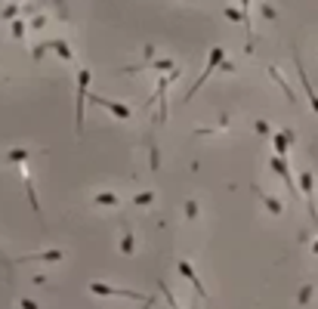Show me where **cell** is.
Segmentation results:
<instances>
[{
    "label": "cell",
    "mask_w": 318,
    "mask_h": 309,
    "mask_svg": "<svg viewBox=\"0 0 318 309\" xmlns=\"http://www.w3.org/2000/svg\"><path fill=\"white\" fill-rule=\"evenodd\" d=\"M260 13L269 19V22H278V10L272 7V4H266V0H263V4H260Z\"/></svg>",
    "instance_id": "cell-23"
},
{
    "label": "cell",
    "mask_w": 318,
    "mask_h": 309,
    "mask_svg": "<svg viewBox=\"0 0 318 309\" xmlns=\"http://www.w3.org/2000/svg\"><path fill=\"white\" fill-rule=\"evenodd\" d=\"M222 13H226V19H229V22H235V25H244V13H241V7H226Z\"/></svg>",
    "instance_id": "cell-21"
},
{
    "label": "cell",
    "mask_w": 318,
    "mask_h": 309,
    "mask_svg": "<svg viewBox=\"0 0 318 309\" xmlns=\"http://www.w3.org/2000/svg\"><path fill=\"white\" fill-rule=\"evenodd\" d=\"M157 288H161V294H164V297H167V303H170V306H179V303H176V297H173V294H170V288H167V285H164V282H161V285H157Z\"/></svg>",
    "instance_id": "cell-25"
},
{
    "label": "cell",
    "mask_w": 318,
    "mask_h": 309,
    "mask_svg": "<svg viewBox=\"0 0 318 309\" xmlns=\"http://www.w3.org/2000/svg\"><path fill=\"white\" fill-rule=\"evenodd\" d=\"M266 71H269V77H272V81H275L278 87H281V93H284V99H288V102H297V96H294V90H291V87L284 84V77H281V71H278L275 65H269Z\"/></svg>",
    "instance_id": "cell-13"
},
{
    "label": "cell",
    "mask_w": 318,
    "mask_h": 309,
    "mask_svg": "<svg viewBox=\"0 0 318 309\" xmlns=\"http://www.w3.org/2000/svg\"><path fill=\"white\" fill-rule=\"evenodd\" d=\"M253 192H257V195H260V201H263V207L272 213V217H281L284 213V201L281 198H278V195H269V192H263L260 186H253Z\"/></svg>",
    "instance_id": "cell-8"
},
{
    "label": "cell",
    "mask_w": 318,
    "mask_h": 309,
    "mask_svg": "<svg viewBox=\"0 0 318 309\" xmlns=\"http://www.w3.org/2000/svg\"><path fill=\"white\" fill-rule=\"evenodd\" d=\"M19 13H22V7L16 4V0H10V4L4 7V22H16V19H19Z\"/></svg>",
    "instance_id": "cell-20"
},
{
    "label": "cell",
    "mask_w": 318,
    "mask_h": 309,
    "mask_svg": "<svg viewBox=\"0 0 318 309\" xmlns=\"http://www.w3.org/2000/svg\"><path fill=\"white\" fill-rule=\"evenodd\" d=\"M269 167H272V173H278V176H281V182L288 186V195L294 198V195H297V186H294V176H291L288 158H284V154H275V158L269 161Z\"/></svg>",
    "instance_id": "cell-5"
},
{
    "label": "cell",
    "mask_w": 318,
    "mask_h": 309,
    "mask_svg": "<svg viewBox=\"0 0 318 309\" xmlns=\"http://www.w3.org/2000/svg\"><path fill=\"white\" fill-rule=\"evenodd\" d=\"M65 254L59 248H50V251H37V254H28V257H19V263H59Z\"/></svg>",
    "instance_id": "cell-9"
},
{
    "label": "cell",
    "mask_w": 318,
    "mask_h": 309,
    "mask_svg": "<svg viewBox=\"0 0 318 309\" xmlns=\"http://www.w3.org/2000/svg\"><path fill=\"white\" fill-rule=\"evenodd\" d=\"M117 248H121V254H124V257H133V254H136V238H133L130 226H124V229H121V241H117Z\"/></svg>",
    "instance_id": "cell-12"
},
{
    "label": "cell",
    "mask_w": 318,
    "mask_h": 309,
    "mask_svg": "<svg viewBox=\"0 0 318 309\" xmlns=\"http://www.w3.org/2000/svg\"><path fill=\"white\" fill-rule=\"evenodd\" d=\"M99 108H105L108 114H114L117 121H133V105H127V102H117V99H105V96H90Z\"/></svg>",
    "instance_id": "cell-4"
},
{
    "label": "cell",
    "mask_w": 318,
    "mask_h": 309,
    "mask_svg": "<svg viewBox=\"0 0 318 309\" xmlns=\"http://www.w3.org/2000/svg\"><path fill=\"white\" fill-rule=\"evenodd\" d=\"M219 71H222V74H229V71H235V62H222V65H219Z\"/></svg>",
    "instance_id": "cell-28"
},
{
    "label": "cell",
    "mask_w": 318,
    "mask_h": 309,
    "mask_svg": "<svg viewBox=\"0 0 318 309\" xmlns=\"http://www.w3.org/2000/svg\"><path fill=\"white\" fill-rule=\"evenodd\" d=\"M47 44V50H53L59 59H65V62H74V53H71V47H68V41L65 37H53V41H44Z\"/></svg>",
    "instance_id": "cell-10"
},
{
    "label": "cell",
    "mask_w": 318,
    "mask_h": 309,
    "mask_svg": "<svg viewBox=\"0 0 318 309\" xmlns=\"http://www.w3.org/2000/svg\"><path fill=\"white\" fill-rule=\"evenodd\" d=\"M253 130H257V133H269L272 127H269V121H257V124H253Z\"/></svg>",
    "instance_id": "cell-27"
},
{
    "label": "cell",
    "mask_w": 318,
    "mask_h": 309,
    "mask_svg": "<svg viewBox=\"0 0 318 309\" xmlns=\"http://www.w3.org/2000/svg\"><path fill=\"white\" fill-rule=\"evenodd\" d=\"M142 56H145V62H151V59H154V47L145 44V47H142Z\"/></svg>",
    "instance_id": "cell-26"
},
{
    "label": "cell",
    "mask_w": 318,
    "mask_h": 309,
    "mask_svg": "<svg viewBox=\"0 0 318 309\" xmlns=\"http://www.w3.org/2000/svg\"><path fill=\"white\" fill-rule=\"evenodd\" d=\"M176 272H179V275H182V279H185V282H188L192 288H195V294H198V297H201V300L207 297V291H204V285H201V279H198V272H195V266H192L188 260H179V266H176Z\"/></svg>",
    "instance_id": "cell-6"
},
{
    "label": "cell",
    "mask_w": 318,
    "mask_h": 309,
    "mask_svg": "<svg viewBox=\"0 0 318 309\" xmlns=\"http://www.w3.org/2000/svg\"><path fill=\"white\" fill-rule=\"evenodd\" d=\"M154 201H157V192H151V189L133 195V204H136V207H148V204H154Z\"/></svg>",
    "instance_id": "cell-18"
},
{
    "label": "cell",
    "mask_w": 318,
    "mask_h": 309,
    "mask_svg": "<svg viewBox=\"0 0 318 309\" xmlns=\"http://www.w3.org/2000/svg\"><path fill=\"white\" fill-rule=\"evenodd\" d=\"M99 207H117V204H121V198H117L114 195V192H96V198H93Z\"/></svg>",
    "instance_id": "cell-17"
},
{
    "label": "cell",
    "mask_w": 318,
    "mask_h": 309,
    "mask_svg": "<svg viewBox=\"0 0 318 309\" xmlns=\"http://www.w3.org/2000/svg\"><path fill=\"white\" fill-rule=\"evenodd\" d=\"M188 4H192V0H188Z\"/></svg>",
    "instance_id": "cell-31"
},
{
    "label": "cell",
    "mask_w": 318,
    "mask_h": 309,
    "mask_svg": "<svg viewBox=\"0 0 318 309\" xmlns=\"http://www.w3.org/2000/svg\"><path fill=\"white\" fill-rule=\"evenodd\" d=\"M315 56H318V50H315Z\"/></svg>",
    "instance_id": "cell-30"
},
{
    "label": "cell",
    "mask_w": 318,
    "mask_h": 309,
    "mask_svg": "<svg viewBox=\"0 0 318 309\" xmlns=\"http://www.w3.org/2000/svg\"><path fill=\"white\" fill-rule=\"evenodd\" d=\"M226 62V50L222 47H210V56H207V65H204V71H201V77L185 90V96H182V102H192L195 99V93L201 90L204 84H207V77H213V71H219V65Z\"/></svg>",
    "instance_id": "cell-1"
},
{
    "label": "cell",
    "mask_w": 318,
    "mask_h": 309,
    "mask_svg": "<svg viewBox=\"0 0 318 309\" xmlns=\"http://www.w3.org/2000/svg\"><path fill=\"white\" fill-rule=\"evenodd\" d=\"M25 31H31V28H28V22H22V19L10 22V34H13V41H22V37H25Z\"/></svg>",
    "instance_id": "cell-19"
},
{
    "label": "cell",
    "mask_w": 318,
    "mask_h": 309,
    "mask_svg": "<svg viewBox=\"0 0 318 309\" xmlns=\"http://www.w3.org/2000/svg\"><path fill=\"white\" fill-rule=\"evenodd\" d=\"M272 148H275V154H284V158H288V151H291V139H288L284 130H278V133L272 136Z\"/></svg>",
    "instance_id": "cell-14"
},
{
    "label": "cell",
    "mask_w": 318,
    "mask_h": 309,
    "mask_svg": "<svg viewBox=\"0 0 318 309\" xmlns=\"http://www.w3.org/2000/svg\"><path fill=\"white\" fill-rule=\"evenodd\" d=\"M90 294L93 297H124V300H133V303L154 306V297H145L139 291H127V288H114V285H105V282H90Z\"/></svg>",
    "instance_id": "cell-2"
},
{
    "label": "cell",
    "mask_w": 318,
    "mask_h": 309,
    "mask_svg": "<svg viewBox=\"0 0 318 309\" xmlns=\"http://www.w3.org/2000/svg\"><path fill=\"white\" fill-rule=\"evenodd\" d=\"M309 300H312V285H303V288H300V294H297V303H300V306H306Z\"/></svg>",
    "instance_id": "cell-24"
},
{
    "label": "cell",
    "mask_w": 318,
    "mask_h": 309,
    "mask_svg": "<svg viewBox=\"0 0 318 309\" xmlns=\"http://www.w3.org/2000/svg\"><path fill=\"white\" fill-rule=\"evenodd\" d=\"M312 254H315V257H318V238H315V244H312Z\"/></svg>",
    "instance_id": "cell-29"
},
{
    "label": "cell",
    "mask_w": 318,
    "mask_h": 309,
    "mask_svg": "<svg viewBox=\"0 0 318 309\" xmlns=\"http://www.w3.org/2000/svg\"><path fill=\"white\" fill-rule=\"evenodd\" d=\"M19 173H22V179H25V195H28V204H31V210H34V213H41V201H37V192H34L31 170H28V167H22Z\"/></svg>",
    "instance_id": "cell-11"
},
{
    "label": "cell",
    "mask_w": 318,
    "mask_h": 309,
    "mask_svg": "<svg viewBox=\"0 0 318 309\" xmlns=\"http://www.w3.org/2000/svg\"><path fill=\"white\" fill-rule=\"evenodd\" d=\"M182 217H185V223H198V217H201V207H198L195 198H185V201H182Z\"/></svg>",
    "instance_id": "cell-15"
},
{
    "label": "cell",
    "mask_w": 318,
    "mask_h": 309,
    "mask_svg": "<svg viewBox=\"0 0 318 309\" xmlns=\"http://www.w3.org/2000/svg\"><path fill=\"white\" fill-rule=\"evenodd\" d=\"M294 65H297V74H300V84H303V90H306V99H309L312 111L318 114V93L312 90V81H309V74H306V68H303V62H300V56H294Z\"/></svg>",
    "instance_id": "cell-7"
},
{
    "label": "cell",
    "mask_w": 318,
    "mask_h": 309,
    "mask_svg": "<svg viewBox=\"0 0 318 309\" xmlns=\"http://www.w3.org/2000/svg\"><path fill=\"white\" fill-rule=\"evenodd\" d=\"M90 77H93L90 68L77 71V93H74V121H77V130H84V102L90 99Z\"/></svg>",
    "instance_id": "cell-3"
},
{
    "label": "cell",
    "mask_w": 318,
    "mask_h": 309,
    "mask_svg": "<svg viewBox=\"0 0 318 309\" xmlns=\"http://www.w3.org/2000/svg\"><path fill=\"white\" fill-rule=\"evenodd\" d=\"M47 25H50V19H47V16H44V13H41V16H34V19H31V22H28V28H31V31H44V28H47Z\"/></svg>",
    "instance_id": "cell-22"
},
{
    "label": "cell",
    "mask_w": 318,
    "mask_h": 309,
    "mask_svg": "<svg viewBox=\"0 0 318 309\" xmlns=\"http://www.w3.org/2000/svg\"><path fill=\"white\" fill-rule=\"evenodd\" d=\"M31 158V148H10L7 151V164H25Z\"/></svg>",
    "instance_id": "cell-16"
}]
</instances>
